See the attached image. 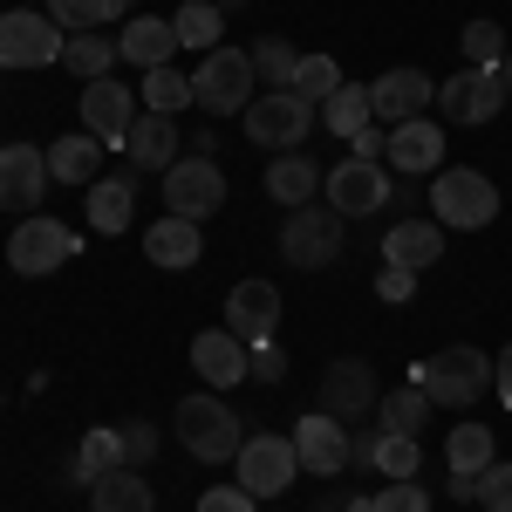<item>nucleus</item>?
Segmentation results:
<instances>
[{
    "mask_svg": "<svg viewBox=\"0 0 512 512\" xmlns=\"http://www.w3.org/2000/svg\"><path fill=\"white\" fill-rule=\"evenodd\" d=\"M431 219L444 233H478V226L499 219V185H492L485 171H472V164L437 171L431 178Z\"/></svg>",
    "mask_w": 512,
    "mask_h": 512,
    "instance_id": "f257e3e1",
    "label": "nucleus"
},
{
    "mask_svg": "<svg viewBox=\"0 0 512 512\" xmlns=\"http://www.w3.org/2000/svg\"><path fill=\"white\" fill-rule=\"evenodd\" d=\"M253 55L246 48H212V55H198L192 69V103L205 117H246V103H253Z\"/></svg>",
    "mask_w": 512,
    "mask_h": 512,
    "instance_id": "f03ea898",
    "label": "nucleus"
},
{
    "mask_svg": "<svg viewBox=\"0 0 512 512\" xmlns=\"http://www.w3.org/2000/svg\"><path fill=\"white\" fill-rule=\"evenodd\" d=\"M178 444L192 451L198 465H226V458H239V444H246V431H239V417L219 403V390H198L178 403Z\"/></svg>",
    "mask_w": 512,
    "mask_h": 512,
    "instance_id": "7ed1b4c3",
    "label": "nucleus"
},
{
    "mask_svg": "<svg viewBox=\"0 0 512 512\" xmlns=\"http://www.w3.org/2000/svg\"><path fill=\"white\" fill-rule=\"evenodd\" d=\"M342 226H349V219H342L335 205H294L287 226H280V260L301 267V274L335 267V260H342Z\"/></svg>",
    "mask_w": 512,
    "mask_h": 512,
    "instance_id": "20e7f679",
    "label": "nucleus"
},
{
    "mask_svg": "<svg viewBox=\"0 0 512 512\" xmlns=\"http://www.w3.org/2000/svg\"><path fill=\"white\" fill-rule=\"evenodd\" d=\"M417 383L431 403H451V410H465L478 396L492 390V355L485 349H444L431 362H417Z\"/></svg>",
    "mask_w": 512,
    "mask_h": 512,
    "instance_id": "39448f33",
    "label": "nucleus"
},
{
    "mask_svg": "<svg viewBox=\"0 0 512 512\" xmlns=\"http://www.w3.org/2000/svg\"><path fill=\"white\" fill-rule=\"evenodd\" d=\"M239 123L260 151H301V137L315 130V103H301L294 89H274V96H253Z\"/></svg>",
    "mask_w": 512,
    "mask_h": 512,
    "instance_id": "423d86ee",
    "label": "nucleus"
},
{
    "mask_svg": "<svg viewBox=\"0 0 512 512\" xmlns=\"http://www.w3.org/2000/svg\"><path fill=\"white\" fill-rule=\"evenodd\" d=\"M62 260H76V233H69L62 219H48V212H28V219L14 226V239H7V267L28 274V280L55 274Z\"/></svg>",
    "mask_w": 512,
    "mask_h": 512,
    "instance_id": "0eeeda50",
    "label": "nucleus"
},
{
    "mask_svg": "<svg viewBox=\"0 0 512 512\" xmlns=\"http://www.w3.org/2000/svg\"><path fill=\"white\" fill-rule=\"evenodd\" d=\"M301 472V451H294V437H274V431H253L239 444V485L253 492V499H280L287 485Z\"/></svg>",
    "mask_w": 512,
    "mask_h": 512,
    "instance_id": "6e6552de",
    "label": "nucleus"
},
{
    "mask_svg": "<svg viewBox=\"0 0 512 512\" xmlns=\"http://www.w3.org/2000/svg\"><path fill=\"white\" fill-rule=\"evenodd\" d=\"M164 205L178 212V219H212L219 205H226V171H219V158H178L171 171H164Z\"/></svg>",
    "mask_w": 512,
    "mask_h": 512,
    "instance_id": "1a4fd4ad",
    "label": "nucleus"
},
{
    "mask_svg": "<svg viewBox=\"0 0 512 512\" xmlns=\"http://www.w3.org/2000/svg\"><path fill=\"white\" fill-rule=\"evenodd\" d=\"M62 28L48 14H0V69H55L62 62Z\"/></svg>",
    "mask_w": 512,
    "mask_h": 512,
    "instance_id": "9d476101",
    "label": "nucleus"
},
{
    "mask_svg": "<svg viewBox=\"0 0 512 512\" xmlns=\"http://www.w3.org/2000/svg\"><path fill=\"white\" fill-rule=\"evenodd\" d=\"M437 110H444V123H492L499 110H506V82H499V69H458L451 82H437Z\"/></svg>",
    "mask_w": 512,
    "mask_h": 512,
    "instance_id": "9b49d317",
    "label": "nucleus"
},
{
    "mask_svg": "<svg viewBox=\"0 0 512 512\" xmlns=\"http://www.w3.org/2000/svg\"><path fill=\"white\" fill-rule=\"evenodd\" d=\"M431 103H437V82L424 76V69H390V76L369 82V110H376V123H383V130L417 123Z\"/></svg>",
    "mask_w": 512,
    "mask_h": 512,
    "instance_id": "f8f14e48",
    "label": "nucleus"
},
{
    "mask_svg": "<svg viewBox=\"0 0 512 512\" xmlns=\"http://www.w3.org/2000/svg\"><path fill=\"white\" fill-rule=\"evenodd\" d=\"M226 328H233L246 349L274 342L280 335V287L274 280H239L233 294H226Z\"/></svg>",
    "mask_w": 512,
    "mask_h": 512,
    "instance_id": "ddd939ff",
    "label": "nucleus"
},
{
    "mask_svg": "<svg viewBox=\"0 0 512 512\" xmlns=\"http://www.w3.org/2000/svg\"><path fill=\"white\" fill-rule=\"evenodd\" d=\"M328 205H335L342 219L383 212V205H390V171H383V164H362V158L335 164V171H328Z\"/></svg>",
    "mask_w": 512,
    "mask_h": 512,
    "instance_id": "4468645a",
    "label": "nucleus"
},
{
    "mask_svg": "<svg viewBox=\"0 0 512 512\" xmlns=\"http://www.w3.org/2000/svg\"><path fill=\"white\" fill-rule=\"evenodd\" d=\"M130 123H137V103H130V89H123L117 76H103V82L82 89V130H89V137H103L110 151H123Z\"/></svg>",
    "mask_w": 512,
    "mask_h": 512,
    "instance_id": "2eb2a0df",
    "label": "nucleus"
},
{
    "mask_svg": "<svg viewBox=\"0 0 512 512\" xmlns=\"http://www.w3.org/2000/svg\"><path fill=\"white\" fill-rule=\"evenodd\" d=\"M192 369L205 376V390H233L253 369V349L239 342L233 328H205V335H192Z\"/></svg>",
    "mask_w": 512,
    "mask_h": 512,
    "instance_id": "dca6fc26",
    "label": "nucleus"
},
{
    "mask_svg": "<svg viewBox=\"0 0 512 512\" xmlns=\"http://www.w3.org/2000/svg\"><path fill=\"white\" fill-rule=\"evenodd\" d=\"M294 451H301V472H315V478L349 472V431H342L328 410H315V417L294 424Z\"/></svg>",
    "mask_w": 512,
    "mask_h": 512,
    "instance_id": "f3484780",
    "label": "nucleus"
},
{
    "mask_svg": "<svg viewBox=\"0 0 512 512\" xmlns=\"http://www.w3.org/2000/svg\"><path fill=\"white\" fill-rule=\"evenodd\" d=\"M383 158H390V171H403V178H424V171H444V123H396L390 130V151H383Z\"/></svg>",
    "mask_w": 512,
    "mask_h": 512,
    "instance_id": "a211bd4d",
    "label": "nucleus"
},
{
    "mask_svg": "<svg viewBox=\"0 0 512 512\" xmlns=\"http://www.w3.org/2000/svg\"><path fill=\"white\" fill-rule=\"evenodd\" d=\"M376 403V376H369V362H328V376H321V410L335 417V424H355L362 410Z\"/></svg>",
    "mask_w": 512,
    "mask_h": 512,
    "instance_id": "6ab92c4d",
    "label": "nucleus"
},
{
    "mask_svg": "<svg viewBox=\"0 0 512 512\" xmlns=\"http://www.w3.org/2000/svg\"><path fill=\"white\" fill-rule=\"evenodd\" d=\"M48 192V151L35 144H0V205H41Z\"/></svg>",
    "mask_w": 512,
    "mask_h": 512,
    "instance_id": "aec40b11",
    "label": "nucleus"
},
{
    "mask_svg": "<svg viewBox=\"0 0 512 512\" xmlns=\"http://www.w3.org/2000/svg\"><path fill=\"white\" fill-rule=\"evenodd\" d=\"M144 260H158V267H171V274H185V267H198V260H205V239H198V219H178V212H164L158 226L144 233Z\"/></svg>",
    "mask_w": 512,
    "mask_h": 512,
    "instance_id": "412c9836",
    "label": "nucleus"
},
{
    "mask_svg": "<svg viewBox=\"0 0 512 512\" xmlns=\"http://www.w3.org/2000/svg\"><path fill=\"white\" fill-rule=\"evenodd\" d=\"M123 151H130V171H171V164H178V151H185V144H178V123L171 117H137L130 123V137H123Z\"/></svg>",
    "mask_w": 512,
    "mask_h": 512,
    "instance_id": "4be33fe9",
    "label": "nucleus"
},
{
    "mask_svg": "<svg viewBox=\"0 0 512 512\" xmlns=\"http://www.w3.org/2000/svg\"><path fill=\"white\" fill-rule=\"evenodd\" d=\"M383 260L424 274L431 260H444V226H437V219H403V226H390V233H383Z\"/></svg>",
    "mask_w": 512,
    "mask_h": 512,
    "instance_id": "5701e85b",
    "label": "nucleus"
},
{
    "mask_svg": "<svg viewBox=\"0 0 512 512\" xmlns=\"http://www.w3.org/2000/svg\"><path fill=\"white\" fill-rule=\"evenodd\" d=\"M117 55L130 62V69H164V62L178 55V28L158 21V14H137V21L117 35Z\"/></svg>",
    "mask_w": 512,
    "mask_h": 512,
    "instance_id": "b1692460",
    "label": "nucleus"
},
{
    "mask_svg": "<svg viewBox=\"0 0 512 512\" xmlns=\"http://www.w3.org/2000/svg\"><path fill=\"white\" fill-rule=\"evenodd\" d=\"M96 171H103V137L69 130V137L48 144V178H62V185H96Z\"/></svg>",
    "mask_w": 512,
    "mask_h": 512,
    "instance_id": "393cba45",
    "label": "nucleus"
},
{
    "mask_svg": "<svg viewBox=\"0 0 512 512\" xmlns=\"http://www.w3.org/2000/svg\"><path fill=\"white\" fill-rule=\"evenodd\" d=\"M151 478L137 472V465H123V472H103L89 485V512H151Z\"/></svg>",
    "mask_w": 512,
    "mask_h": 512,
    "instance_id": "a878e982",
    "label": "nucleus"
},
{
    "mask_svg": "<svg viewBox=\"0 0 512 512\" xmlns=\"http://www.w3.org/2000/svg\"><path fill=\"white\" fill-rule=\"evenodd\" d=\"M315 185H321V171L301 158V151H280V158L267 164V198H274V205H287V212H294V205H308V198H315Z\"/></svg>",
    "mask_w": 512,
    "mask_h": 512,
    "instance_id": "bb28decb",
    "label": "nucleus"
},
{
    "mask_svg": "<svg viewBox=\"0 0 512 512\" xmlns=\"http://www.w3.org/2000/svg\"><path fill=\"white\" fill-rule=\"evenodd\" d=\"M130 212H137V185L130 178H96L89 185V226L96 233H130Z\"/></svg>",
    "mask_w": 512,
    "mask_h": 512,
    "instance_id": "cd10ccee",
    "label": "nucleus"
},
{
    "mask_svg": "<svg viewBox=\"0 0 512 512\" xmlns=\"http://www.w3.org/2000/svg\"><path fill=\"white\" fill-rule=\"evenodd\" d=\"M171 28H178V48H198V55H212V48H219V35H226V14H219L212 0H178Z\"/></svg>",
    "mask_w": 512,
    "mask_h": 512,
    "instance_id": "c85d7f7f",
    "label": "nucleus"
},
{
    "mask_svg": "<svg viewBox=\"0 0 512 512\" xmlns=\"http://www.w3.org/2000/svg\"><path fill=\"white\" fill-rule=\"evenodd\" d=\"M130 451H123V431H89L76 444V485H96L103 472H123Z\"/></svg>",
    "mask_w": 512,
    "mask_h": 512,
    "instance_id": "c756f323",
    "label": "nucleus"
},
{
    "mask_svg": "<svg viewBox=\"0 0 512 512\" xmlns=\"http://www.w3.org/2000/svg\"><path fill=\"white\" fill-rule=\"evenodd\" d=\"M117 62H123L117 41H103V35H69V41H62V69L82 76V82H103Z\"/></svg>",
    "mask_w": 512,
    "mask_h": 512,
    "instance_id": "7c9ffc66",
    "label": "nucleus"
},
{
    "mask_svg": "<svg viewBox=\"0 0 512 512\" xmlns=\"http://www.w3.org/2000/svg\"><path fill=\"white\" fill-rule=\"evenodd\" d=\"M492 458H499L492 424H458V431H451V444H444V465H451V472H465V478H478Z\"/></svg>",
    "mask_w": 512,
    "mask_h": 512,
    "instance_id": "2f4dec72",
    "label": "nucleus"
},
{
    "mask_svg": "<svg viewBox=\"0 0 512 512\" xmlns=\"http://www.w3.org/2000/svg\"><path fill=\"white\" fill-rule=\"evenodd\" d=\"M321 123L335 130V137H355V130H369L376 110H369V82H342L328 103H321Z\"/></svg>",
    "mask_w": 512,
    "mask_h": 512,
    "instance_id": "473e14b6",
    "label": "nucleus"
},
{
    "mask_svg": "<svg viewBox=\"0 0 512 512\" xmlns=\"http://www.w3.org/2000/svg\"><path fill=\"white\" fill-rule=\"evenodd\" d=\"M376 417H383V431L417 437V431H424V417H431V396H424V383H410V390H390V396H376Z\"/></svg>",
    "mask_w": 512,
    "mask_h": 512,
    "instance_id": "72a5a7b5",
    "label": "nucleus"
},
{
    "mask_svg": "<svg viewBox=\"0 0 512 512\" xmlns=\"http://www.w3.org/2000/svg\"><path fill=\"white\" fill-rule=\"evenodd\" d=\"M144 103H151V117H178V110L192 103V76H185L178 62H164V69H144Z\"/></svg>",
    "mask_w": 512,
    "mask_h": 512,
    "instance_id": "f704fd0d",
    "label": "nucleus"
},
{
    "mask_svg": "<svg viewBox=\"0 0 512 512\" xmlns=\"http://www.w3.org/2000/svg\"><path fill=\"white\" fill-rule=\"evenodd\" d=\"M458 48H465V69H499L512 55V41L499 21H465V35H458Z\"/></svg>",
    "mask_w": 512,
    "mask_h": 512,
    "instance_id": "c9c22d12",
    "label": "nucleus"
},
{
    "mask_svg": "<svg viewBox=\"0 0 512 512\" xmlns=\"http://www.w3.org/2000/svg\"><path fill=\"white\" fill-rule=\"evenodd\" d=\"M335 89H342V69H335V55H301V69H294V96L321 110Z\"/></svg>",
    "mask_w": 512,
    "mask_h": 512,
    "instance_id": "e433bc0d",
    "label": "nucleus"
},
{
    "mask_svg": "<svg viewBox=\"0 0 512 512\" xmlns=\"http://www.w3.org/2000/svg\"><path fill=\"white\" fill-rule=\"evenodd\" d=\"M110 14H117L110 0H48V21H55L62 35H96Z\"/></svg>",
    "mask_w": 512,
    "mask_h": 512,
    "instance_id": "4c0bfd02",
    "label": "nucleus"
},
{
    "mask_svg": "<svg viewBox=\"0 0 512 512\" xmlns=\"http://www.w3.org/2000/svg\"><path fill=\"white\" fill-rule=\"evenodd\" d=\"M294 69H301V55H294V41L267 35L260 48H253V76L274 82V89H294Z\"/></svg>",
    "mask_w": 512,
    "mask_h": 512,
    "instance_id": "58836bf2",
    "label": "nucleus"
},
{
    "mask_svg": "<svg viewBox=\"0 0 512 512\" xmlns=\"http://www.w3.org/2000/svg\"><path fill=\"white\" fill-rule=\"evenodd\" d=\"M417 465H424L417 437H396V431H383V444H376V472H383V478H417Z\"/></svg>",
    "mask_w": 512,
    "mask_h": 512,
    "instance_id": "ea45409f",
    "label": "nucleus"
},
{
    "mask_svg": "<svg viewBox=\"0 0 512 512\" xmlns=\"http://www.w3.org/2000/svg\"><path fill=\"white\" fill-rule=\"evenodd\" d=\"M376 512H431V492H424L417 478H383V492H376Z\"/></svg>",
    "mask_w": 512,
    "mask_h": 512,
    "instance_id": "a19ab883",
    "label": "nucleus"
},
{
    "mask_svg": "<svg viewBox=\"0 0 512 512\" xmlns=\"http://www.w3.org/2000/svg\"><path fill=\"white\" fill-rule=\"evenodd\" d=\"M478 506H485V512H512V465L492 458V465L478 472Z\"/></svg>",
    "mask_w": 512,
    "mask_h": 512,
    "instance_id": "79ce46f5",
    "label": "nucleus"
},
{
    "mask_svg": "<svg viewBox=\"0 0 512 512\" xmlns=\"http://www.w3.org/2000/svg\"><path fill=\"white\" fill-rule=\"evenodd\" d=\"M260 499L246 492V485H212V492H198V512H253Z\"/></svg>",
    "mask_w": 512,
    "mask_h": 512,
    "instance_id": "37998d69",
    "label": "nucleus"
},
{
    "mask_svg": "<svg viewBox=\"0 0 512 512\" xmlns=\"http://www.w3.org/2000/svg\"><path fill=\"white\" fill-rule=\"evenodd\" d=\"M246 376H253V383H280V376H287V355H280L274 342H260V349H253V369H246Z\"/></svg>",
    "mask_w": 512,
    "mask_h": 512,
    "instance_id": "c03bdc74",
    "label": "nucleus"
},
{
    "mask_svg": "<svg viewBox=\"0 0 512 512\" xmlns=\"http://www.w3.org/2000/svg\"><path fill=\"white\" fill-rule=\"evenodd\" d=\"M349 144H355V158H362V164H383V151H390V130H383V123H369V130H355Z\"/></svg>",
    "mask_w": 512,
    "mask_h": 512,
    "instance_id": "a18cd8bd",
    "label": "nucleus"
},
{
    "mask_svg": "<svg viewBox=\"0 0 512 512\" xmlns=\"http://www.w3.org/2000/svg\"><path fill=\"white\" fill-rule=\"evenodd\" d=\"M376 294H383V301H410V294H417V274H410V267H383Z\"/></svg>",
    "mask_w": 512,
    "mask_h": 512,
    "instance_id": "49530a36",
    "label": "nucleus"
},
{
    "mask_svg": "<svg viewBox=\"0 0 512 512\" xmlns=\"http://www.w3.org/2000/svg\"><path fill=\"white\" fill-rule=\"evenodd\" d=\"M492 390H499V403L512 410V342H506L499 355H492Z\"/></svg>",
    "mask_w": 512,
    "mask_h": 512,
    "instance_id": "de8ad7c7",
    "label": "nucleus"
},
{
    "mask_svg": "<svg viewBox=\"0 0 512 512\" xmlns=\"http://www.w3.org/2000/svg\"><path fill=\"white\" fill-rule=\"evenodd\" d=\"M376 444H383V424L362 431V437H349V465H376Z\"/></svg>",
    "mask_w": 512,
    "mask_h": 512,
    "instance_id": "09e8293b",
    "label": "nucleus"
},
{
    "mask_svg": "<svg viewBox=\"0 0 512 512\" xmlns=\"http://www.w3.org/2000/svg\"><path fill=\"white\" fill-rule=\"evenodd\" d=\"M151 444H158V437L144 431V424H130V431H123V451H130V465H144V458H151Z\"/></svg>",
    "mask_w": 512,
    "mask_h": 512,
    "instance_id": "8fccbe9b",
    "label": "nucleus"
},
{
    "mask_svg": "<svg viewBox=\"0 0 512 512\" xmlns=\"http://www.w3.org/2000/svg\"><path fill=\"white\" fill-rule=\"evenodd\" d=\"M499 82H506V103H512V55L499 62Z\"/></svg>",
    "mask_w": 512,
    "mask_h": 512,
    "instance_id": "3c124183",
    "label": "nucleus"
},
{
    "mask_svg": "<svg viewBox=\"0 0 512 512\" xmlns=\"http://www.w3.org/2000/svg\"><path fill=\"white\" fill-rule=\"evenodd\" d=\"M349 512H376V499H349Z\"/></svg>",
    "mask_w": 512,
    "mask_h": 512,
    "instance_id": "603ef678",
    "label": "nucleus"
},
{
    "mask_svg": "<svg viewBox=\"0 0 512 512\" xmlns=\"http://www.w3.org/2000/svg\"><path fill=\"white\" fill-rule=\"evenodd\" d=\"M212 7H219V14H226V7H239V0H212Z\"/></svg>",
    "mask_w": 512,
    "mask_h": 512,
    "instance_id": "864d4df0",
    "label": "nucleus"
},
{
    "mask_svg": "<svg viewBox=\"0 0 512 512\" xmlns=\"http://www.w3.org/2000/svg\"><path fill=\"white\" fill-rule=\"evenodd\" d=\"M110 7H117V14H123V7H130V0H110Z\"/></svg>",
    "mask_w": 512,
    "mask_h": 512,
    "instance_id": "5fc2aeb1",
    "label": "nucleus"
}]
</instances>
